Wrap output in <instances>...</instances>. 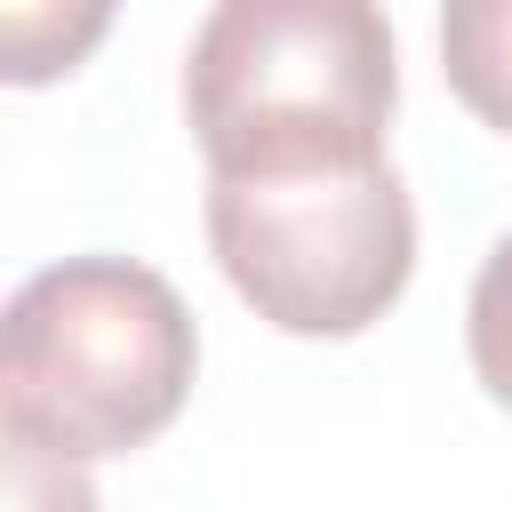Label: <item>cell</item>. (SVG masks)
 Returning <instances> with one entry per match:
<instances>
[{"instance_id": "6", "label": "cell", "mask_w": 512, "mask_h": 512, "mask_svg": "<svg viewBox=\"0 0 512 512\" xmlns=\"http://www.w3.org/2000/svg\"><path fill=\"white\" fill-rule=\"evenodd\" d=\"M464 352H472V376L488 384V400L512 408V232H504V240L480 256V272H472Z\"/></svg>"}, {"instance_id": "3", "label": "cell", "mask_w": 512, "mask_h": 512, "mask_svg": "<svg viewBox=\"0 0 512 512\" xmlns=\"http://www.w3.org/2000/svg\"><path fill=\"white\" fill-rule=\"evenodd\" d=\"M200 224L240 304L280 336H360L416 272V208L384 152L208 176Z\"/></svg>"}, {"instance_id": "4", "label": "cell", "mask_w": 512, "mask_h": 512, "mask_svg": "<svg viewBox=\"0 0 512 512\" xmlns=\"http://www.w3.org/2000/svg\"><path fill=\"white\" fill-rule=\"evenodd\" d=\"M440 72L480 128L512 136V0H440Z\"/></svg>"}, {"instance_id": "5", "label": "cell", "mask_w": 512, "mask_h": 512, "mask_svg": "<svg viewBox=\"0 0 512 512\" xmlns=\"http://www.w3.org/2000/svg\"><path fill=\"white\" fill-rule=\"evenodd\" d=\"M120 0H0V72L8 88H48L96 56Z\"/></svg>"}, {"instance_id": "1", "label": "cell", "mask_w": 512, "mask_h": 512, "mask_svg": "<svg viewBox=\"0 0 512 512\" xmlns=\"http://www.w3.org/2000/svg\"><path fill=\"white\" fill-rule=\"evenodd\" d=\"M200 368L184 296L136 256H64L8 296L0 432L64 464H104L176 424Z\"/></svg>"}, {"instance_id": "2", "label": "cell", "mask_w": 512, "mask_h": 512, "mask_svg": "<svg viewBox=\"0 0 512 512\" xmlns=\"http://www.w3.org/2000/svg\"><path fill=\"white\" fill-rule=\"evenodd\" d=\"M400 104L384 0H216L184 56L208 176L384 152Z\"/></svg>"}, {"instance_id": "7", "label": "cell", "mask_w": 512, "mask_h": 512, "mask_svg": "<svg viewBox=\"0 0 512 512\" xmlns=\"http://www.w3.org/2000/svg\"><path fill=\"white\" fill-rule=\"evenodd\" d=\"M8 512H96L88 464H64L48 448L8 440Z\"/></svg>"}]
</instances>
